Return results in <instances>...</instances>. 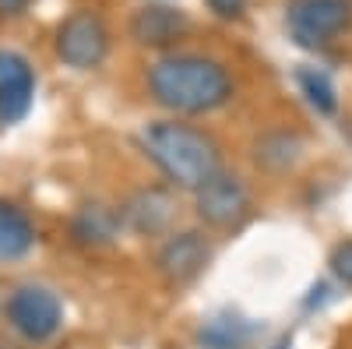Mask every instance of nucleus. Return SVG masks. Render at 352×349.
<instances>
[{"mask_svg": "<svg viewBox=\"0 0 352 349\" xmlns=\"http://www.w3.org/2000/svg\"><path fill=\"white\" fill-rule=\"evenodd\" d=\"M148 89H152V99L173 113H212L229 103L232 81H229V71L212 56L176 53L152 64Z\"/></svg>", "mask_w": 352, "mask_h": 349, "instance_id": "f257e3e1", "label": "nucleus"}, {"mask_svg": "<svg viewBox=\"0 0 352 349\" xmlns=\"http://www.w3.org/2000/svg\"><path fill=\"white\" fill-rule=\"evenodd\" d=\"M141 145L148 152V159L162 169V177L180 191H197L222 169L215 138L180 120L148 124L141 131Z\"/></svg>", "mask_w": 352, "mask_h": 349, "instance_id": "f03ea898", "label": "nucleus"}, {"mask_svg": "<svg viewBox=\"0 0 352 349\" xmlns=\"http://www.w3.org/2000/svg\"><path fill=\"white\" fill-rule=\"evenodd\" d=\"M8 325L25 339V342H50L64 325V304L60 297L46 286L25 282L8 297Z\"/></svg>", "mask_w": 352, "mask_h": 349, "instance_id": "7ed1b4c3", "label": "nucleus"}, {"mask_svg": "<svg viewBox=\"0 0 352 349\" xmlns=\"http://www.w3.org/2000/svg\"><path fill=\"white\" fill-rule=\"evenodd\" d=\"M352 21L349 0H289L285 25L289 36L303 50H320L335 36H342Z\"/></svg>", "mask_w": 352, "mask_h": 349, "instance_id": "20e7f679", "label": "nucleus"}, {"mask_svg": "<svg viewBox=\"0 0 352 349\" xmlns=\"http://www.w3.org/2000/svg\"><path fill=\"white\" fill-rule=\"evenodd\" d=\"M194 209H197V219L212 229H232L240 226L250 212V194L243 187V180L236 173H226L219 169L208 184H201L194 191Z\"/></svg>", "mask_w": 352, "mask_h": 349, "instance_id": "39448f33", "label": "nucleus"}, {"mask_svg": "<svg viewBox=\"0 0 352 349\" xmlns=\"http://www.w3.org/2000/svg\"><path fill=\"white\" fill-rule=\"evenodd\" d=\"M109 50V32L99 14L92 11H78L71 14L60 28H56V56L78 71H88L102 64V56Z\"/></svg>", "mask_w": 352, "mask_h": 349, "instance_id": "423d86ee", "label": "nucleus"}, {"mask_svg": "<svg viewBox=\"0 0 352 349\" xmlns=\"http://www.w3.org/2000/svg\"><path fill=\"white\" fill-rule=\"evenodd\" d=\"M36 99L32 64L14 50H0V124H18L28 116Z\"/></svg>", "mask_w": 352, "mask_h": 349, "instance_id": "0eeeda50", "label": "nucleus"}, {"mask_svg": "<svg viewBox=\"0 0 352 349\" xmlns=\"http://www.w3.org/2000/svg\"><path fill=\"white\" fill-rule=\"evenodd\" d=\"M208 261H212V244L204 240V233L187 229V233H173V237L159 247L155 265L173 286H184L208 268Z\"/></svg>", "mask_w": 352, "mask_h": 349, "instance_id": "6e6552de", "label": "nucleus"}, {"mask_svg": "<svg viewBox=\"0 0 352 349\" xmlns=\"http://www.w3.org/2000/svg\"><path fill=\"white\" fill-rule=\"evenodd\" d=\"M187 28H190L187 14L169 4H144L131 18V36L141 46H173L187 36Z\"/></svg>", "mask_w": 352, "mask_h": 349, "instance_id": "1a4fd4ad", "label": "nucleus"}, {"mask_svg": "<svg viewBox=\"0 0 352 349\" xmlns=\"http://www.w3.org/2000/svg\"><path fill=\"white\" fill-rule=\"evenodd\" d=\"M124 219L141 237H155V233H162L173 222V198L162 187H141L124 205Z\"/></svg>", "mask_w": 352, "mask_h": 349, "instance_id": "9d476101", "label": "nucleus"}, {"mask_svg": "<svg viewBox=\"0 0 352 349\" xmlns=\"http://www.w3.org/2000/svg\"><path fill=\"white\" fill-rule=\"evenodd\" d=\"M36 247V226L18 205L0 198V261H21Z\"/></svg>", "mask_w": 352, "mask_h": 349, "instance_id": "9b49d317", "label": "nucleus"}, {"mask_svg": "<svg viewBox=\"0 0 352 349\" xmlns=\"http://www.w3.org/2000/svg\"><path fill=\"white\" fill-rule=\"evenodd\" d=\"M120 212H113L106 205H85L78 215H74V240L85 244V247H106L116 240V233H120Z\"/></svg>", "mask_w": 352, "mask_h": 349, "instance_id": "f8f14e48", "label": "nucleus"}, {"mask_svg": "<svg viewBox=\"0 0 352 349\" xmlns=\"http://www.w3.org/2000/svg\"><path fill=\"white\" fill-rule=\"evenodd\" d=\"M300 149H303V145H300L296 134L275 131V134H264V138L254 145V159H257V166L278 173V169H289L292 162L300 159Z\"/></svg>", "mask_w": 352, "mask_h": 349, "instance_id": "ddd939ff", "label": "nucleus"}, {"mask_svg": "<svg viewBox=\"0 0 352 349\" xmlns=\"http://www.w3.org/2000/svg\"><path fill=\"white\" fill-rule=\"evenodd\" d=\"M296 81H300V89L307 96V103L317 109V113H335L338 109V96H335V85L324 71H317V67H300L296 71Z\"/></svg>", "mask_w": 352, "mask_h": 349, "instance_id": "4468645a", "label": "nucleus"}, {"mask_svg": "<svg viewBox=\"0 0 352 349\" xmlns=\"http://www.w3.org/2000/svg\"><path fill=\"white\" fill-rule=\"evenodd\" d=\"M243 335H247V328L240 317H212L201 328V342L208 349H236L243 342Z\"/></svg>", "mask_w": 352, "mask_h": 349, "instance_id": "2eb2a0df", "label": "nucleus"}, {"mask_svg": "<svg viewBox=\"0 0 352 349\" xmlns=\"http://www.w3.org/2000/svg\"><path fill=\"white\" fill-rule=\"evenodd\" d=\"M331 272L345 282V286H352V240H345V244H338L335 251H331Z\"/></svg>", "mask_w": 352, "mask_h": 349, "instance_id": "dca6fc26", "label": "nucleus"}, {"mask_svg": "<svg viewBox=\"0 0 352 349\" xmlns=\"http://www.w3.org/2000/svg\"><path fill=\"white\" fill-rule=\"evenodd\" d=\"M208 8H212L219 18H240L243 8H247V0H208Z\"/></svg>", "mask_w": 352, "mask_h": 349, "instance_id": "f3484780", "label": "nucleus"}, {"mask_svg": "<svg viewBox=\"0 0 352 349\" xmlns=\"http://www.w3.org/2000/svg\"><path fill=\"white\" fill-rule=\"evenodd\" d=\"M28 0H0V14H18Z\"/></svg>", "mask_w": 352, "mask_h": 349, "instance_id": "a211bd4d", "label": "nucleus"}, {"mask_svg": "<svg viewBox=\"0 0 352 349\" xmlns=\"http://www.w3.org/2000/svg\"><path fill=\"white\" fill-rule=\"evenodd\" d=\"M275 349H289V346H285V342H282V346H275Z\"/></svg>", "mask_w": 352, "mask_h": 349, "instance_id": "6ab92c4d", "label": "nucleus"}]
</instances>
